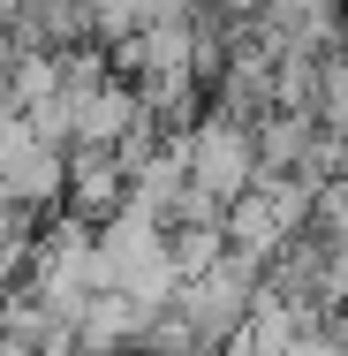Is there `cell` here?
Here are the masks:
<instances>
[{"label":"cell","instance_id":"cell-1","mask_svg":"<svg viewBox=\"0 0 348 356\" xmlns=\"http://www.w3.org/2000/svg\"><path fill=\"white\" fill-rule=\"evenodd\" d=\"M310 213H318V190L303 175H258L242 197H227V250L273 266L280 250L310 227Z\"/></svg>","mask_w":348,"mask_h":356},{"label":"cell","instance_id":"cell-2","mask_svg":"<svg viewBox=\"0 0 348 356\" xmlns=\"http://www.w3.org/2000/svg\"><path fill=\"white\" fill-rule=\"evenodd\" d=\"M190 137V182L212 190L219 205L227 197H242L250 182H258V129H250V114H235V106H197V122L182 129Z\"/></svg>","mask_w":348,"mask_h":356},{"label":"cell","instance_id":"cell-3","mask_svg":"<svg viewBox=\"0 0 348 356\" xmlns=\"http://www.w3.org/2000/svg\"><path fill=\"white\" fill-rule=\"evenodd\" d=\"M129 197V167L114 159V144H69V182H61V205L76 220H114Z\"/></svg>","mask_w":348,"mask_h":356},{"label":"cell","instance_id":"cell-4","mask_svg":"<svg viewBox=\"0 0 348 356\" xmlns=\"http://www.w3.org/2000/svg\"><path fill=\"white\" fill-rule=\"evenodd\" d=\"M250 129H258V175H295L310 137H318V114L310 106H265Z\"/></svg>","mask_w":348,"mask_h":356}]
</instances>
